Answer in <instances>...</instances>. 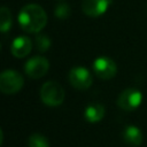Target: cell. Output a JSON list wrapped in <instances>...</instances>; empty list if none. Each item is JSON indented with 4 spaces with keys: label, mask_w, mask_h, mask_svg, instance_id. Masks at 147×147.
Returning <instances> with one entry per match:
<instances>
[{
    "label": "cell",
    "mask_w": 147,
    "mask_h": 147,
    "mask_svg": "<svg viewBox=\"0 0 147 147\" xmlns=\"http://www.w3.org/2000/svg\"><path fill=\"white\" fill-rule=\"evenodd\" d=\"M18 23L26 32H40L47 23V15L39 5L28 3L20 10Z\"/></svg>",
    "instance_id": "obj_1"
},
{
    "label": "cell",
    "mask_w": 147,
    "mask_h": 147,
    "mask_svg": "<svg viewBox=\"0 0 147 147\" xmlns=\"http://www.w3.org/2000/svg\"><path fill=\"white\" fill-rule=\"evenodd\" d=\"M40 98L45 105L49 107H57L64 100V90L59 83L49 80L41 86Z\"/></svg>",
    "instance_id": "obj_2"
},
{
    "label": "cell",
    "mask_w": 147,
    "mask_h": 147,
    "mask_svg": "<svg viewBox=\"0 0 147 147\" xmlns=\"http://www.w3.org/2000/svg\"><path fill=\"white\" fill-rule=\"evenodd\" d=\"M24 84L22 75L15 70H5L0 75V90L5 94H14L18 92Z\"/></svg>",
    "instance_id": "obj_3"
},
{
    "label": "cell",
    "mask_w": 147,
    "mask_h": 147,
    "mask_svg": "<svg viewBox=\"0 0 147 147\" xmlns=\"http://www.w3.org/2000/svg\"><path fill=\"white\" fill-rule=\"evenodd\" d=\"M142 101V94L136 88L124 90L117 98V106L126 111L137 109Z\"/></svg>",
    "instance_id": "obj_4"
},
{
    "label": "cell",
    "mask_w": 147,
    "mask_h": 147,
    "mask_svg": "<svg viewBox=\"0 0 147 147\" xmlns=\"http://www.w3.org/2000/svg\"><path fill=\"white\" fill-rule=\"evenodd\" d=\"M48 68L49 63L47 59L44 56H33L30 60H28L24 65L25 74L33 79H38L45 76L48 71Z\"/></svg>",
    "instance_id": "obj_5"
},
{
    "label": "cell",
    "mask_w": 147,
    "mask_h": 147,
    "mask_svg": "<svg viewBox=\"0 0 147 147\" xmlns=\"http://www.w3.org/2000/svg\"><path fill=\"white\" fill-rule=\"evenodd\" d=\"M94 74L101 79H110L116 75L117 67L116 63L107 56L96 57L92 64Z\"/></svg>",
    "instance_id": "obj_6"
},
{
    "label": "cell",
    "mask_w": 147,
    "mask_h": 147,
    "mask_svg": "<svg viewBox=\"0 0 147 147\" xmlns=\"http://www.w3.org/2000/svg\"><path fill=\"white\" fill-rule=\"evenodd\" d=\"M69 82L77 90H86L92 84V76L84 67H75L69 72Z\"/></svg>",
    "instance_id": "obj_7"
},
{
    "label": "cell",
    "mask_w": 147,
    "mask_h": 147,
    "mask_svg": "<svg viewBox=\"0 0 147 147\" xmlns=\"http://www.w3.org/2000/svg\"><path fill=\"white\" fill-rule=\"evenodd\" d=\"M111 0H83L82 9L85 15L90 17H98L105 14Z\"/></svg>",
    "instance_id": "obj_8"
},
{
    "label": "cell",
    "mask_w": 147,
    "mask_h": 147,
    "mask_svg": "<svg viewBox=\"0 0 147 147\" xmlns=\"http://www.w3.org/2000/svg\"><path fill=\"white\" fill-rule=\"evenodd\" d=\"M31 48H32V44L30 38L25 36H21L13 40L10 46V52L16 57H24L31 52Z\"/></svg>",
    "instance_id": "obj_9"
},
{
    "label": "cell",
    "mask_w": 147,
    "mask_h": 147,
    "mask_svg": "<svg viewBox=\"0 0 147 147\" xmlns=\"http://www.w3.org/2000/svg\"><path fill=\"white\" fill-rule=\"evenodd\" d=\"M123 138L130 146H140L142 142V133L139 127L134 125H127L123 131Z\"/></svg>",
    "instance_id": "obj_10"
},
{
    "label": "cell",
    "mask_w": 147,
    "mask_h": 147,
    "mask_svg": "<svg viewBox=\"0 0 147 147\" xmlns=\"http://www.w3.org/2000/svg\"><path fill=\"white\" fill-rule=\"evenodd\" d=\"M84 116L87 122L96 123L105 116V108L100 103H90L84 111Z\"/></svg>",
    "instance_id": "obj_11"
},
{
    "label": "cell",
    "mask_w": 147,
    "mask_h": 147,
    "mask_svg": "<svg viewBox=\"0 0 147 147\" xmlns=\"http://www.w3.org/2000/svg\"><path fill=\"white\" fill-rule=\"evenodd\" d=\"M11 25V15H10V10L7 7H1L0 9V29L1 32H6L7 30H9Z\"/></svg>",
    "instance_id": "obj_12"
},
{
    "label": "cell",
    "mask_w": 147,
    "mask_h": 147,
    "mask_svg": "<svg viewBox=\"0 0 147 147\" xmlns=\"http://www.w3.org/2000/svg\"><path fill=\"white\" fill-rule=\"evenodd\" d=\"M29 147H49L48 140L46 137H44L40 133H33L29 137L28 140Z\"/></svg>",
    "instance_id": "obj_13"
},
{
    "label": "cell",
    "mask_w": 147,
    "mask_h": 147,
    "mask_svg": "<svg viewBox=\"0 0 147 147\" xmlns=\"http://www.w3.org/2000/svg\"><path fill=\"white\" fill-rule=\"evenodd\" d=\"M51 46V39L45 34H37L36 37V47L39 52H46Z\"/></svg>",
    "instance_id": "obj_14"
},
{
    "label": "cell",
    "mask_w": 147,
    "mask_h": 147,
    "mask_svg": "<svg viewBox=\"0 0 147 147\" xmlns=\"http://www.w3.org/2000/svg\"><path fill=\"white\" fill-rule=\"evenodd\" d=\"M54 14L57 18L60 20H64L67 17H69L70 15V7L68 3H59L55 9H54Z\"/></svg>",
    "instance_id": "obj_15"
}]
</instances>
